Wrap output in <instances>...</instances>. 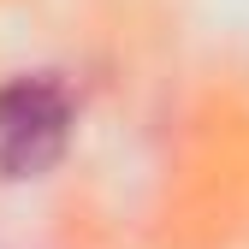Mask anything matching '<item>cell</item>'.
I'll return each mask as SVG.
<instances>
[{
	"mask_svg": "<svg viewBox=\"0 0 249 249\" xmlns=\"http://www.w3.org/2000/svg\"><path fill=\"white\" fill-rule=\"evenodd\" d=\"M77 101L53 71H24L0 83V172L6 178H36L48 172L71 142Z\"/></svg>",
	"mask_w": 249,
	"mask_h": 249,
	"instance_id": "6da1fadb",
	"label": "cell"
}]
</instances>
